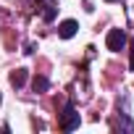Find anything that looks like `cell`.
Masks as SVG:
<instances>
[{"mask_svg": "<svg viewBox=\"0 0 134 134\" xmlns=\"http://www.w3.org/2000/svg\"><path fill=\"white\" fill-rule=\"evenodd\" d=\"M76 126H79V113L74 110V105H66V110H63V116H60V129L71 131V129H76Z\"/></svg>", "mask_w": 134, "mask_h": 134, "instance_id": "cell-2", "label": "cell"}, {"mask_svg": "<svg viewBox=\"0 0 134 134\" xmlns=\"http://www.w3.org/2000/svg\"><path fill=\"white\" fill-rule=\"evenodd\" d=\"M24 82H26V71H24V69L16 71V74H11V84H13V87H24Z\"/></svg>", "mask_w": 134, "mask_h": 134, "instance_id": "cell-5", "label": "cell"}, {"mask_svg": "<svg viewBox=\"0 0 134 134\" xmlns=\"http://www.w3.org/2000/svg\"><path fill=\"white\" fill-rule=\"evenodd\" d=\"M105 45H108V50H113V53L124 50V45H126V34H124V29H110L108 37H105Z\"/></svg>", "mask_w": 134, "mask_h": 134, "instance_id": "cell-1", "label": "cell"}, {"mask_svg": "<svg viewBox=\"0 0 134 134\" xmlns=\"http://www.w3.org/2000/svg\"><path fill=\"white\" fill-rule=\"evenodd\" d=\"M55 11H58V5H55V3H45L42 19H45V21H53V19H55Z\"/></svg>", "mask_w": 134, "mask_h": 134, "instance_id": "cell-4", "label": "cell"}, {"mask_svg": "<svg viewBox=\"0 0 134 134\" xmlns=\"http://www.w3.org/2000/svg\"><path fill=\"white\" fill-rule=\"evenodd\" d=\"M47 87H50V82H47L45 76H37V79H34V90H40V92H45Z\"/></svg>", "mask_w": 134, "mask_h": 134, "instance_id": "cell-6", "label": "cell"}, {"mask_svg": "<svg viewBox=\"0 0 134 134\" xmlns=\"http://www.w3.org/2000/svg\"><path fill=\"white\" fill-rule=\"evenodd\" d=\"M108 3H116V0H108Z\"/></svg>", "mask_w": 134, "mask_h": 134, "instance_id": "cell-8", "label": "cell"}, {"mask_svg": "<svg viewBox=\"0 0 134 134\" xmlns=\"http://www.w3.org/2000/svg\"><path fill=\"white\" fill-rule=\"evenodd\" d=\"M129 66H131V71H134V40H131V63Z\"/></svg>", "mask_w": 134, "mask_h": 134, "instance_id": "cell-7", "label": "cell"}, {"mask_svg": "<svg viewBox=\"0 0 134 134\" xmlns=\"http://www.w3.org/2000/svg\"><path fill=\"white\" fill-rule=\"evenodd\" d=\"M76 29H79V24H76L74 19H69V21H63V24L58 26V34H60L63 40H69V37H74V34H76Z\"/></svg>", "mask_w": 134, "mask_h": 134, "instance_id": "cell-3", "label": "cell"}]
</instances>
